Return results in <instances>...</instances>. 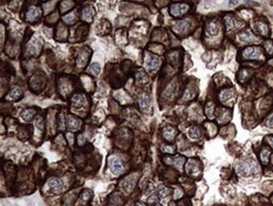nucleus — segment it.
Listing matches in <instances>:
<instances>
[{"instance_id": "6", "label": "nucleus", "mask_w": 273, "mask_h": 206, "mask_svg": "<svg viewBox=\"0 0 273 206\" xmlns=\"http://www.w3.org/2000/svg\"><path fill=\"white\" fill-rule=\"evenodd\" d=\"M50 189L54 192H60V191L64 189V183L63 181H60L59 179H56V177H53L49 181L48 183Z\"/></svg>"}, {"instance_id": "32", "label": "nucleus", "mask_w": 273, "mask_h": 206, "mask_svg": "<svg viewBox=\"0 0 273 206\" xmlns=\"http://www.w3.org/2000/svg\"><path fill=\"white\" fill-rule=\"evenodd\" d=\"M162 150H163L164 152H168V153H173V152H174V148H173V147H171V146H165L164 148H162Z\"/></svg>"}, {"instance_id": "34", "label": "nucleus", "mask_w": 273, "mask_h": 206, "mask_svg": "<svg viewBox=\"0 0 273 206\" xmlns=\"http://www.w3.org/2000/svg\"><path fill=\"white\" fill-rule=\"evenodd\" d=\"M267 141L269 143L270 146L273 147V137H268V138H267Z\"/></svg>"}, {"instance_id": "7", "label": "nucleus", "mask_w": 273, "mask_h": 206, "mask_svg": "<svg viewBox=\"0 0 273 206\" xmlns=\"http://www.w3.org/2000/svg\"><path fill=\"white\" fill-rule=\"evenodd\" d=\"M205 33L209 36H215L219 33V24L217 21H209L205 27Z\"/></svg>"}, {"instance_id": "20", "label": "nucleus", "mask_w": 273, "mask_h": 206, "mask_svg": "<svg viewBox=\"0 0 273 206\" xmlns=\"http://www.w3.org/2000/svg\"><path fill=\"white\" fill-rule=\"evenodd\" d=\"M186 171L188 173H196L197 171V164L195 160H189L186 165Z\"/></svg>"}, {"instance_id": "29", "label": "nucleus", "mask_w": 273, "mask_h": 206, "mask_svg": "<svg viewBox=\"0 0 273 206\" xmlns=\"http://www.w3.org/2000/svg\"><path fill=\"white\" fill-rule=\"evenodd\" d=\"M266 126L267 127H273V115H270L268 117V119H267V121H266Z\"/></svg>"}, {"instance_id": "10", "label": "nucleus", "mask_w": 273, "mask_h": 206, "mask_svg": "<svg viewBox=\"0 0 273 206\" xmlns=\"http://www.w3.org/2000/svg\"><path fill=\"white\" fill-rule=\"evenodd\" d=\"M177 134V131L172 127H166L163 130V136L167 141H172Z\"/></svg>"}, {"instance_id": "16", "label": "nucleus", "mask_w": 273, "mask_h": 206, "mask_svg": "<svg viewBox=\"0 0 273 206\" xmlns=\"http://www.w3.org/2000/svg\"><path fill=\"white\" fill-rule=\"evenodd\" d=\"M233 97V91L232 89H224V91H221L220 93V96H219V98H220V101L221 102H227L228 100H230L231 98Z\"/></svg>"}, {"instance_id": "21", "label": "nucleus", "mask_w": 273, "mask_h": 206, "mask_svg": "<svg viewBox=\"0 0 273 206\" xmlns=\"http://www.w3.org/2000/svg\"><path fill=\"white\" fill-rule=\"evenodd\" d=\"M34 114H35L34 110H27L21 114V117L24 120H30V119H32V117L34 116Z\"/></svg>"}, {"instance_id": "27", "label": "nucleus", "mask_w": 273, "mask_h": 206, "mask_svg": "<svg viewBox=\"0 0 273 206\" xmlns=\"http://www.w3.org/2000/svg\"><path fill=\"white\" fill-rule=\"evenodd\" d=\"M213 103L212 102H209L208 103V105H207V113H208V115L209 116H212V113H213Z\"/></svg>"}, {"instance_id": "15", "label": "nucleus", "mask_w": 273, "mask_h": 206, "mask_svg": "<svg viewBox=\"0 0 273 206\" xmlns=\"http://www.w3.org/2000/svg\"><path fill=\"white\" fill-rule=\"evenodd\" d=\"M80 127V121L77 120L75 117L73 116H69L68 117V127L72 131L77 130V127Z\"/></svg>"}, {"instance_id": "4", "label": "nucleus", "mask_w": 273, "mask_h": 206, "mask_svg": "<svg viewBox=\"0 0 273 206\" xmlns=\"http://www.w3.org/2000/svg\"><path fill=\"white\" fill-rule=\"evenodd\" d=\"M145 65L150 70H155V69H157L159 67V65H160V60H159V57H155V55L152 54H146Z\"/></svg>"}, {"instance_id": "30", "label": "nucleus", "mask_w": 273, "mask_h": 206, "mask_svg": "<svg viewBox=\"0 0 273 206\" xmlns=\"http://www.w3.org/2000/svg\"><path fill=\"white\" fill-rule=\"evenodd\" d=\"M85 61H86V54H82L80 57H79V64L80 65H84L85 64Z\"/></svg>"}, {"instance_id": "22", "label": "nucleus", "mask_w": 273, "mask_h": 206, "mask_svg": "<svg viewBox=\"0 0 273 206\" xmlns=\"http://www.w3.org/2000/svg\"><path fill=\"white\" fill-rule=\"evenodd\" d=\"M225 24H227L228 30H231L235 27V20H234L232 16H230V15H228L227 17H225Z\"/></svg>"}, {"instance_id": "25", "label": "nucleus", "mask_w": 273, "mask_h": 206, "mask_svg": "<svg viewBox=\"0 0 273 206\" xmlns=\"http://www.w3.org/2000/svg\"><path fill=\"white\" fill-rule=\"evenodd\" d=\"M90 71L92 72L93 74H95V76H97V74L100 73V71H101V66L99 65V64H96V63H93L92 65L90 66Z\"/></svg>"}, {"instance_id": "8", "label": "nucleus", "mask_w": 273, "mask_h": 206, "mask_svg": "<svg viewBox=\"0 0 273 206\" xmlns=\"http://www.w3.org/2000/svg\"><path fill=\"white\" fill-rule=\"evenodd\" d=\"M239 41H244V43H254V41H257V38L252 34L250 30H246V31L241 32L239 34Z\"/></svg>"}, {"instance_id": "12", "label": "nucleus", "mask_w": 273, "mask_h": 206, "mask_svg": "<svg viewBox=\"0 0 273 206\" xmlns=\"http://www.w3.org/2000/svg\"><path fill=\"white\" fill-rule=\"evenodd\" d=\"M136 82L138 84H146L148 82V77L142 69H139V71L136 72Z\"/></svg>"}, {"instance_id": "31", "label": "nucleus", "mask_w": 273, "mask_h": 206, "mask_svg": "<svg viewBox=\"0 0 273 206\" xmlns=\"http://www.w3.org/2000/svg\"><path fill=\"white\" fill-rule=\"evenodd\" d=\"M174 163L176 164V165H178V166H181L183 163H184V158H183V157H178L176 160H174Z\"/></svg>"}, {"instance_id": "19", "label": "nucleus", "mask_w": 273, "mask_h": 206, "mask_svg": "<svg viewBox=\"0 0 273 206\" xmlns=\"http://www.w3.org/2000/svg\"><path fill=\"white\" fill-rule=\"evenodd\" d=\"M256 28H257V31L260 32L261 35L268 34V26H267L266 24L261 23V21H258V23H256Z\"/></svg>"}, {"instance_id": "13", "label": "nucleus", "mask_w": 273, "mask_h": 206, "mask_svg": "<svg viewBox=\"0 0 273 206\" xmlns=\"http://www.w3.org/2000/svg\"><path fill=\"white\" fill-rule=\"evenodd\" d=\"M85 104V98L82 95H75L72 98V105L73 107H82Z\"/></svg>"}, {"instance_id": "18", "label": "nucleus", "mask_w": 273, "mask_h": 206, "mask_svg": "<svg viewBox=\"0 0 273 206\" xmlns=\"http://www.w3.org/2000/svg\"><path fill=\"white\" fill-rule=\"evenodd\" d=\"M188 136L191 137L192 139H198L200 137V132H199V129L196 127H192L191 129H188Z\"/></svg>"}, {"instance_id": "5", "label": "nucleus", "mask_w": 273, "mask_h": 206, "mask_svg": "<svg viewBox=\"0 0 273 206\" xmlns=\"http://www.w3.org/2000/svg\"><path fill=\"white\" fill-rule=\"evenodd\" d=\"M109 167H110V170L112 171V173H115V174H119L120 172L123 170V165H122L121 160L116 156L110 157Z\"/></svg>"}, {"instance_id": "24", "label": "nucleus", "mask_w": 273, "mask_h": 206, "mask_svg": "<svg viewBox=\"0 0 273 206\" xmlns=\"http://www.w3.org/2000/svg\"><path fill=\"white\" fill-rule=\"evenodd\" d=\"M269 154H270V152H269L268 149H264L263 151H261V153H260V160H261V161H263V163H267V161H268V160H269Z\"/></svg>"}, {"instance_id": "28", "label": "nucleus", "mask_w": 273, "mask_h": 206, "mask_svg": "<svg viewBox=\"0 0 273 206\" xmlns=\"http://www.w3.org/2000/svg\"><path fill=\"white\" fill-rule=\"evenodd\" d=\"M169 194V190L167 188H162L160 190V196L162 198H166Z\"/></svg>"}, {"instance_id": "33", "label": "nucleus", "mask_w": 273, "mask_h": 206, "mask_svg": "<svg viewBox=\"0 0 273 206\" xmlns=\"http://www.w3.org/2000/svg\"><path fill=\"white\" fill-rule=\"evenodd\" d=\"M85 143V139H84V136L83 135H80V136H79V144H83Z\"/></svg>"}, {"instance_id": "14", "label": "nucleus", "mask_w": 273, "mask_h": 206, "mask_svg": "<svg viewBox=\"0 0 273 206\" xmlns=\"http://www.w3.org/2000/svg\"><path fill=\"white\" fill-rule=\"evenodd\" d=\"M38 16V9L35 7H31L28 9V12H27V18L29 20H35Z\"/></svg>"}, {"instance_id": "9", "label": "nucleus", "mask_w": 273, "mask_h": 206, "mask_svg": "<svg viewBox=\"0 0 273 206\" xmlns=\"http://www.w3.org/2000/svg\"><path fill=\"white\" fill-rule=\"evenodd\" d=\"M139 103H140V107L142 111H147L150 106V99L147 94H142L139 99Z\"/></svg>"}, {"instance_id": "2", "label": "nucleus", "mask_w": 273, "mask_h": 206, "mask_svg": "<svg viewBox=\"0 0 273 206\" xmlns=\"http://www.w3.org/2000/svg\"><path fill=\"white\" fill-rule=\"evenodd\" d=\"M242 55L246 58H258L261 55V49L258 47H249L244 50Z\"/></svg>"}, {"instance_id": "36", "label": "nucleus", "mask_w": 273, "mask_h": 206, "mask_svg": "<svg viewBox=\"0 0 273 206\" xmlns=\"http://www.w3.org/2000/svg\"><path fill=\"white\" fill-rule=\"evenodd\" d=\"M272 163H273V155H272Z\"/></svg>"}, {"instance_id": "11", "label": "nucleus", "mask_w": 273, "mask_h": 206, "mask_svg": "<svg viewBox=\"0 0 273 206\" xmlns=\"http://www.w3.org/2000/svg\"><path fill=\"white\" fill-rule=\"evenodd\" d=\"M188 26H189V20L188 19H184V20L178 21V23L175 24L174 29H175V31H177V32H183Z\"/></svg>"}, {"instance_id": "3", "label": "nucleus", "mask_w": 273, "mask_h": 206, "mask_svg": "<svg viewBox=\"0 0 273 206\" xmlns=\"http://www.w3.org/2000/svg\"><path fill=\"white\" fill-rule=\"evenodd\" d=\"M188 5L185 3H177V4H173L171 7V14L175 17H178V16L184 14L186 11L188 10Z\"/></svg>"}, {"instance_id": "35", "label": "nucleus", "mask_w": 273, "mask_h": 206, "mask_svg": "<svg viewBox=\"0 0 273 206\" xmlns=\"http://www.w3.org/2000/svg\"><path fill=\"white\" fill-rule=\"evenodd\" d=\"M155 206H163V205H161V204H157V205H155Z\"/></svg>"}, {"instance_id": "17", "label": "nucleus", "mask_w": 273, "mask_h": 206, "mask_svg": "<svg viewBox=\"0 0 273 206\" xmlns=\"http://www.w3.org/2000/svg\"><path fill=\"white\" fill-rule=\"evenodd\" d=\"M21 94H22V93H21L20 88L15 87V88H14V89H12V90L10 91V94H9V96H8V98H9V99H12V100H17V99L20 98Z\"/></svg>"}, {"instance_id": "1", "label": "nucleus", "mask_w": 273, "mask_h": 206, "mask_svg": "<svg viewBox=\"0 0 273 206\" xmlns=\"http://www.w3.org/2000/svg\"><path fill=\"white\" fill-rule=\"evenodd\" d=\"M237 171L239 174L244 175V176H248V175L255 174L258 171V166L254 160H249L245 163L239 164L237 166Z\"/></svg>"}, {"instance_id": "26", "label": "nucleus", "mask_w": 273, "mask_h": 206, "mask_svg": "<svg viewBox=\"0 0 273 206\" xmlns=\"http://www.w3.org/2000/svg\"><path fill=\"white\" fill-rule=\"evenodd\" d=\"M158 202V198H157V196H156V194H152V197L149 198L148 200H147V203H148L149 205H156V203Z\"/></svg>"}, {"instance_id": "23", "label": "nucleus", "mask_w": 273, "mask_h": 206, "mask_svg": "<svg viewBox=\"0 0 273 206\" xmlns=\"http://www.w3.org/2000/svg\"><path fill=\"white\" fill-rule=\"evenodd\" d=\"M92 10L90 9V8H86V9H84V11H83V18L85 19V20H88V19H91V17H92Z\"/></svg>"}]
</instances>
